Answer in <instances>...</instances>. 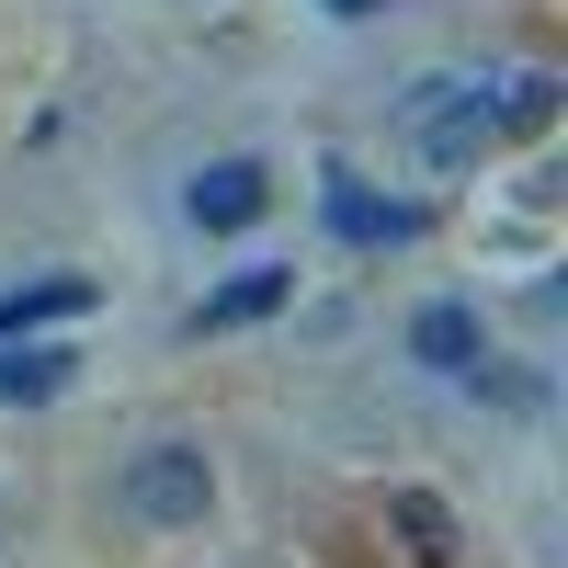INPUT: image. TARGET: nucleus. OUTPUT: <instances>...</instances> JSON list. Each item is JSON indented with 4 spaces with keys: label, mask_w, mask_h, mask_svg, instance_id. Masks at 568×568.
I'll return each instance as SVG.
<instances>
[{
    "label": "nucleus",
    "mask_w": 568,
    "mask_h": 568,
    "mask_svg": "<svg viewBox=\"0 0 568 568\" xmlns=\"http://www.w3.org/2000/svg\"><path fill=\"white\" fill-rule=\"evenodd\" d=\"M205 500H216V478H205L194 444H149V455L125 466V511H136V524H160V535L205 524Z\"/></svg>",
    "instance_id": "nucleus-1"
},
{
    "label": "nucleus",
    "mask_w": 568,
    "mask_h": 568,
    "mask_svg": "<svg viewBox=\"0 0 568 568\" xmlns=\"http://www.w3.org/2000/svg\"><path fill=\"white\" fill-rule=\"evenodd\" d=\"M409 125H420V149H433L444 171H466V160L500 136L489 103H478V80H420V91H409Z\"/></svg>",
    "instance_id": "nucleus-2"
},
{
    "label": "nucleus",
    "mask_w": 568,
    "mask_h": 568,
    "mask_svg": "<svg viewBox=\"0 0 568 568\" xmlns=\"http://www.w3.org/2000/svg\"><path fill=\"white\" fill-rule=\"evenodd\" d=\"M318 205H329V227H342L353 251H409V240H420V216L387 205V194H364L353 171H329V194H318Z\"/></svg>",
    "instance_id": "nucleus-3"
},
{
    "label": "nucleus",
    "mask_w": 568,
    "mask_h": 568,
    "mask_svg": "<svg viewBox=\"0 0 568 568\" xmlns=\"http://www.w3.org/2000/svg\"><path fill=\"white\" fill-rule=\"evenodd\" d=\"M194 227H251L262 205H273V182H262V160H216V171H194Z\"/></svg>",
    "instance_id": "nucleus-4"
},
{
    "label": "nucleus",
    "mask_w": 568,
    "mask_h": 568,
    "mask_svg": "<svg viewBox=\"0 0 568 568\" xmlns=\"http://www.w3.org/2000/svg\"><path fill=\"white\" fill-rule=\"evenodd\" d=\"M409 353L433 364V375H478L489 329H478V307H455V296H444V307H420V318H409Z\"/></svg>",
    "instance_id": "nucleus-5"
},
{
    "label": "nucleus",
    "mask_w": 568,
    "mask_h": 568,
    "mask_svg": "<svg viewBox=\"0 0 568 568\" xmlns=\"http://www.w3.org/2000/svg\"><path fill=\"white\" fill-rule=\"evenodd\" d=\"M284 296H296V273H284V262H251V273H227L216 296L194 307V329H251V318H273Z\"/></svg>",
    "instance_id": "nucleus-6"
},
{
    "label": "nucleus",
    "mask_w": 568,
    "mask_h": 568,
    "mask_svg": "<svg viewBox=\"0 0 568 568\" xmlns=\"http://www.w3.org/2000/svg\"><path fill=\"white\" fill-rule=\"evenodd\" d=\"M58 364H69V353H45V342H23V329H0V398H12V409L58 398Z\"/></svg>",
    "instance_id": "nucleus-7"
},
{
    "label": "nucleus",
    "mask_w": 568,
    "mask_h": 568,
    "mask_svg": "<svg viewBox=\"0 0 568 568\" xmlns=\"http://www.w3.org/2000/svg\"><path fill=\"white\" fill-rule=\"evenodd\" d=\"M91 307V273H45L23 296H0V329H45V318H80Z\"/></svg>",
    "instance_id": "nucleus-8"
},
{
    "label": "nucleus",
    "mask_w": 568,
    "mask_h": 568,
    "mask_svg": "<svg viewBox=\"0 0 568 568\" xmlns=\"http://www.w3.org/2000/svg\"><path fill=\"white\" fill-rule=\"evenodd\" d=\"M557 114V80L546 69H524V80H500V103H489V125H511V136H535Z\"/></svg>",
    "instance_id": "nucleus-9"
},
{
    "label": "nucleus",
    "mask_w": 568,
    "mask_h": 568,
    "mask_svg": "<svg viewBox=\"0 0 568 568\" xmlns=\"http://www.w3.org/2000/svg\"><path fill=\"white\" fill-rule=\"evenodd\" d=\"M398 535H409V557H420V568H444V557H455V524H444V500H420V489L398 500Z\"/></svg>",
    "instance_id": "nucleus-10"
},
{
    "label": "nucleus",
    "mask_w": 568,
    "mask_h": 568,
    "mask_svg": "<svg viewBox=\"0 0 568 568\" xmlns=\"http://www.w3.org/2000/svg\"><path fill=\"white\" fill-rule=\"evenodd\" d=\"M318 12H342V23H364V12H387V0H318Z\"/></svg>",
    "instance_id": "nucleus-11"
}]
</instances>
